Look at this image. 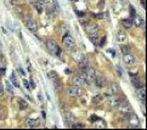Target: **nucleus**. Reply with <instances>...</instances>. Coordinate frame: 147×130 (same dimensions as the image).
<instances>
[{"label":"nucleus","mask_w":147,"mask_h":130,"mask_svg":"<svg viewBox=\"0 0 147 130\" xmlns=\"http://www.w3.org/2000/svg\"><path fill=\"white\" fill-rule=\"evenodd\" d=\"M63 45L64 47H66L67 50H72L74 47V44H75V41H74V38L70 35V34H66L63 37Z\"/></svg>","instance_id":"1"},{"label":"nucleus","mask_w":147,"mask_h":130,"mask_svg":"<svg viewBox=\"0 0 147 130\" xmlns=\"http://www.w3.org/2000/svg\"><path fill=\"white\" fill-rule=\"evenodd\" d=\"M85 29H86V33L89 35H96L99 33V26H97L95 22H89V23L85 26Z\"/></svg>","instance_id":"2"},{"label":"nucleus","mask_w":147,"mask_h":130,"mask_svg":"<svg viewBox=\"0 0 147 130\" xmlns=\"http://www.w3.org/2000/svg\"><path fill=\"white\" fill-rule=\"evenodd\" d=\"M95 78H96V71L94 69V68H88L86 72H85V80H86V83H92L95 82Z\"/></svg>","instance_id":"3"},{"label":"nucleus","mask_w":147,"mask_h":130,"mask_svg":"<svg viewBox=\"0 0 147 130\" xmlns=\"http://www.w3.org/2000/svg\"><path fill=\"white\" fill-rule=\"evenodd\" d=\"M67 95H68V96H72V97L80 96V95H81V89H80V86H77V85L70 86L67 89Z\"/></svg>","instance_id":"4"},{"label":"nucleus","mask_w":147,"mask_h":130,"mask_svg":"<svg viewBox=\"0 0 147 130\" xmlns=\"http://www.w3.org/2000/svg\"><path fill=\"white\" fill-rule=\"evenodd\" d=\"M119 111L120 113H133V108H131V105L127 101H124V102H120L119 106Z\"/></svg>","instance_id":"5"},{"label":"nucleus","mask_w":147,"mask_h":130,"mask_svg":"<svg viewBox=\"0 0 147 130\" xmlns=\"http://www.w3.org/2000/svg\"><path fill=\"white\" fill-rule=\"evenodd\" d=\"M123 61L124 63L128 64V66H134V64H136V57L131 55V53H125L123 57Z\"/></svg>","instance_id":"6"},{"label":"nucleus","mask_w":147,"mask_h":130,"mask_svg":"<svg viewBox=\"0 0 147 130\" xmlns=\"http://www.w3.org/2000/svg\"><path fill=\"white\" fill-rule=\"evenodd\" d=\"M85 83H86V80H85V73H80L79 75H75L73 78V84L77 85V86H81Z\"/></svg>","instance_id":"7"},{"label":"nucleus","mask_w":147,"mask_h":130,"mask_svg":"<svg viewBox=\"0 0 147 130\" xmlns=\"http://www.w3.org/2000/svg\"><path fill=\"white\" fill-rule=\"evenodd\" d=\"M120 102H122V99H119L118 96H114L113 94L111 96H108V104H110L111 107L116 108V107H118L120 105Z\"/></svg>","instance_id":"8"},{"label":"nucleus","mask_w":147,"mask_h":130,"mask_svg":"<svg viewBox=\"0 0 147 130\" xmlns=\"http://www.w3.org/2000/svg\"><path fill=\"white\" fill-rule=\"evenodd\" d=\"M26 27L28 28V29L30 30V32H33V33H35L38 30V26H37V22L34 20H32V18H27L26 20Z\"/></svg>","instance_id":"9"},{"label":"nucleus","mask_w":147,"mask_h":130,"mask_svg":"<svg viewBox=\"0 0 147 130\" xmlns=\"http://www.w3.org/2000/svg\"><path fill=\"white\" fill-rule=\"evenodd\" d=\"M117 41L120 44H124L128 41V34L125 33V30H118L117 32Z\"/></svg>","instance_id":"10"},{"label":"nucleus","mask_w":147,"mask_h":130,"mask_svg":"<svg viewBox=\"0 0 147 130\" xmlns=\"http://www.w3.org/2000/svg\"><path fill=\"white\" fill-rule=\"evenodd\" d=\"M136 94H137V99L144 104L145 102V100H146V89H145V86L142 85V86H140L139 89H137V91H136Z\"/></svg>","instance_id":"11"},{"label":"nucleus","mask_w":147,"mask_h":130,"mask_svg":"<svg viewBox=\"0 0 147 130\" xmlns=\"http://www.w3.org/2000/svg\"><path fill=\"white\" fill-rule=\"evenodd\" d=\"M130 77H131V83H133V85L136 88V89H139L140 86H142V82H141V79L137 77V75L130 73Z\"/></svg>","instance_id":"12"},{"label":"nucleus","mask_w":147,"mask_h":130,"mask_svg":"<svg viewBox=\"0 0 147 130\" xmlns=\"http://www.w3.org/2000/svg\"><path fill=\"white\" fill-rule=\"evenodd\" d=\"M46 47H47V50L50 51V52H55V50H56V47H57V44L55 40L52 39H47L46 40Z\"/></svg>","instance_id":"13"},{"label":"nucleus","mask_w":147,"mask_h":130,"mask_svg":"<svg viewBox=\"0 0 147 130\" xmlns=\"http://www.w3.org/2000/svg\"><path fill=\"white\" fill-rule=\"evenodd\" d=\"M88 68H89V62H88L86 57H84L83 60L79 62V69H80V72H81V73H85Z\"/></svg>","instance_id":"14"},{"label":"nucleus","mask_w":147,"mask_h":130,"mask_svg":"<svg viewBox=\"0 0 147 130\" xmlns=\"http://www.w3.org/2000/svg\"><path fill=\"white\" fill-rule=\"evenodd\" d=\"M26 124H27V125H28L29 128H38V127H39V124H40V122H39V119L29 118V119H27Z\"/></svg>","instance_id":"15"},{"label":"nucleus","mask_w":147,"mask_h":130,"mask_svg":"<svg viewBox=\"0 0 147 130\" xmlns=\"http://www.w3.org/2000/svg\"><path fill=\"white\" fill-rule=\"evenodd\" d=\"M128 122H129V127L130 128H136L139 125V119H137V117L133 116V114L130 116V118H129Z\"/></svg>","instance_id":"16"},{"label":"nucleus","mask_w":147,"mask_h":130,"mask_svg":"<svg viewBox=\"0 0 147 130\" xmlns=\"http://www.w3.org/2000/svg\"><path fill=\"white\" fill-rule=\"evenodd\" d=\"M133 24H135L136 27H145V21L140 16H135V18L133 21Z\"/></svg>","instance_id":"17"},{"label":"nucleus","mask_w":147,"mask_h":130,"mask_svg":"<svg viewBox=\"0 0 147 130\" xmlns=\"http://www.w3.org/2000/svg\"><path fill=\"white\" fill-rule=\"evenodd\" d=\"M95 82H96V85L99 88H104L106 85V79L104 77H96L95 78Z\"/></svg>","instance_id":"18"},{"label":"nucleus","mask_w":147,"mask_h":130,"mask_svg":"<svg viewBox=\"0 0 147 130\" xmlns=\"http://www.w3.org/2000/svg\"><path fill=\"white\" fill-rule=\"evenodd\" d=\"M119 93V85H118L117 83H112L110 86V95H112V94H117Z\"/></svg>","instance_id":"19"},{"label":"nucleus","mask_w":147,"mask_h":130,"mask_svg":"<svg viewBox=\"0 0 147 130\" xmlns=\"http://www.w3.org/2000/svg\"><path fill=\"white\" fill-rule=\"evenodd\" d=\"M122 24L124 28H131L133 27V20L131 18H124L122 20Z\"/></svg>","instance_id":"20"},{"label":"nucleus","mask_w":147,"mask_h":130,"mask_svg":"<svg viewBox=\"0 0 147 130\" xmlns=\"http://www.w3.org/2000/svg\"><path fill=\"white\" fill-rule=\"evenodd\" d=\"M102 101H104V95L99 94V95H95V96H94V99H92V104L99 105V104H101Z\"/></svg>","instance_id":"21"},{"label":"nucleus","mask_w":147,"mask_h":130,"mask_svg":"<svg viewBox=\"0 0 147 130\" xmlns=\"http://www.w3.org/2000/svg\"><path fill=\"white\" fill-rule=\"evenodd\" d=\"M72 56H73V58H74L75 61H77L78 63H79L80 61H81V60L84 58V57H85V56L83 55V53H81V52H78V51H77V52H73V55H72Z\"/></svg>","instance_id":"22"},{"label":"nucleus","mask_w":147,"mask_h":130,"mask_svg":"<svg viewBox=\"0 0 147 130\" xmlns=\"http://www.w3.org/2000/svg\"><path fill=\"white\" fill-rule=\"evenodd\" d=\"M53 82V88H55V90H61L62 89V83H61V80L57 78V79H55V80H52Z\"/></svg>","instance_id":"23"},{"label":"nucleus","mask_w":147,"mask_h":130,"mask_svg":"<svg viewBox=\"0 0 147 130\" xmlns=\"http://www.w3.org/2000/svg\"><path fill=\"white\" fill-rule=\"evenodd\" d=\"M18 105H20L21 110H27V108H28V104H27L23 99H20V100H18Z\"/></svg>","instance_id":"24"},{"label":"nucleus","mask_w":147,"mask_h":130,"mask_svg":"<svg viewBox=\"0 0 147 130\" xmlns=\"http://www.w3.org/2000/svg\"><path fill=\"white\" fill-rule=\"evenodd\" d=\"M120 50H122V52L125 55V53H130V50L131 47L129 46V45H122V47H120Z\"/></svg>","instance_id":"25"},{"label":"nucleus","mask_w":147,"mask_h":130,"mask_svg":"<svg viewBox=\"0 0 147 130\" xmlns=\"http://www.w3.org/2000/svg\"><path fill=\"white\" fill-rule=\"evenodd\" d=\"M47 77L50 78L51 80H55V79H57V78H58V75H57V73H56V72H53V71H51V72H49V73H47Z\"/></svg>","instance_id":"26"},{"label":"nucleus","mask_w":147,"mask_h":130,"mask_svg":"<svg viewBox=\"0 0 147 130\" xmlns=\"http://www.w3.org/2000/svg\"><path fill=\"white\" fill-rule=\"evenodd\" d=\"M90 40H91V43H92V44L99 45V38H97L96 35H90Z\"/></svg>","instance_id":"27"},{"label":"nucleus","mask_w":147,"mask_h":130,"mask_svg":"<svg viewBox=\"0 0 147 130\" xmlns=\"http://www.w3.org/2000/svg\"><path fill=\"white\" fill-rule=\"evenodd\" d=\"M130 116H131V113H122L120 114V118H122V120H129Z\"/></svg>","instance_id":"28"},{"label":"nucleus","mask_w":147,"mask_h":130,"mask_svg":"<svg viewBox=\"0 0 147 130\" xmlns=\"http://www.w3.org/2000/svg\"><path fill=\"white\" fill-rule=\"evenodd\" d=\"M11 82H12V84L15 85L16 88L20 86V84H18V82L16 80V75H15V73H12V78H11Z\"/></svg>","instance_id":"29"},{"label":"nucleus","mask_w":147,"mask_h":130,"mask_svg":"<svg viewBox=\"0 0 147 130\" xmlns=\"http://www.w3.org/2000/svg\"><path fill=\"white\" fill-rule=\"evenodd\" d=\"M34 6H35V9H37V11L39 13L43 12V6H41V4H38V3H34Z\"/></svg>","instance_id":"30"},{"label":"nucleus","mask_w":147,"mask_h":130,"mask_svg":"<svg viewBox=\"0 0 147 130\" xmlns=\"http://www.w3.org/2000/svg\"><path fill=\"white\" fill-rule=\"evenodd\" d=\"M6 88H7V91H9V93H10V94H13V89H12V85H11V84L9 83V82H7V83H6Z\"/></svg>","instance_id":"31"},{"label":"nucleus","mask_w":147,"mask_h":130,"mask_svg":"<svg viewBox=\"0 0 147 130\" xmlns=\"http://www.w3.org/2000/svg\"><path fill=\"white\" fill-rule=\"evenodd\" d=\"M72 127H73V128H85V125H84V124H81V123H77V122H75V123L72 124Z\"/></svg>","instance_id":"32"},{"label":"nucleus","mask_w":147,"mask_h":130,"mask_svg":"<svg viewBox=\"0 0 147 130\" xmlns=\"http://www.w3.org/2000/svg\"><path fill=\"white\" fill-rule=\"evenodd\" d=\"M53 53H55V55H57V56H60L61 53H62V50H61V47L57 46V47H56V50H55V52H53Z\"/></svg>","instance_id":"33"},{"label":"nucleus","mask_w":147,"mask_h":130,"mask_svg":"<svg viewBox=\"0 0 147 130\" xmlns=\"http://www.w3.org/2000/svg\"><path fill=\"white\" fill-rule=\"evenodd\" d=\"M99 119H100V118L97 117V116H95V114H92V116L90 117V120H91V122H97Z\"/></svg>","instance_id":"34"},{"label":"nucleus","mask_w":147,"mask_h":130,"mask_svg":"<svg viewBox=\"0 0 147 130\" xmlns=\"http://www.w3.org/2000/svg\"><path fill=\"white\" fill-rule=\"evenodd\" d=\"M10 3L12 4V5H18V4L21 3V0H10Z\"/></svg>","instance_id":"35"},{"label":"nucleus","mask_w":147,"mask_h":130,"mask_svg":"<svg viewBox=\"0 0 147 130\" xmlns=\"http://www.w3.org/2000/svg\"><path fill=\"white\" fill-rule=\"evenodd\" d=\"M104 5H105V0H100V3H99V5H97V6L100 7V9H102V7H104Z\"/></svg>","instance_id":"36"},{"label":"nucleus","mask_w":147,"mask_h":130,"mask_svg":"<svg viewBox=\"0 0 147 130\" xmlns=\"http://www.w3.org/2000/svg\"><path fill=\"white\" fill-rule=\"evenodd\" d=\"M23 84H24V86H26V89H28V90H29V84H28V82H27L26 79L23 80Z\"/></svg>","instance_id":"37"},{"label":"nucleus","mask_w":147,"mask_h":130,"mask_svg":"<svg viewBox=\"0 0 147 130\" xmlns=\"http://www.w3.org/2000/svg\"><path fill=\"white\" fill-rule=\"evenodd\" d=\"M145 1H146V0H140V3H141V6L144 7V9H145V7H146V3H145Z\"/></svg>","instance_id":"38"},{"label":"nucleus","mask_w":147,"mask_h":130,"mask_svg":"<svg viewBox=\"0 0 147 130\" xmlns=\"http://www.w3.org/2000/svg\"><path fill=\"white\" fill-rule=\"evenodd\" d=\"M96 17H97V18H104V13H102V12L97 13V15H96Z\"/></svg>","instance_id":"39"},{"label":"nucleus","mask_w":147,"mask_h":130,"mask_svg":"<svg viewBox=\"0 0 147 130\" xmlns=\"http://www.w3.org/2000/svg\"><path fill=\"white\" fill-rule=\"evenodd\" d=\"M3 95H4V88L0 85V97L3 96Z\"/></svg>","instance_id":"40"},{"label":"nucleus","mask_w":147,"mask_h":130,"mask_svg":"<svg viewBox=\"0 0 147 130\" xmlns=\"http://www.w3.org/2000/svg\"><path fill=\"white\" fill-rule=\"evenodd\" d=\"M4 73H5V68L3 67V68H0V75H3Z\"/></svg>","instance_id":"41"},{"label":"nucleus","mask_w":147,"mask_h":130,"mask_svg":"<svg viewBox=\"0 0 147 130\" xmlns=\"http://www.w3.org/2000/svg\"><path fill=\"white\" fill-rule=\"evenodd\" d=\"M30 86H32V89H34V88H35V84L33 83V80L30 79Z\"/></svg>","instance_id":"42"},{"label":"nucleus","mask_w":147,"mask_h":130,"mask_svg":"<svg viewBox=\"0 0 147 130\" xmlns=\"http://www.w3.org/2000/svg\"><path fill=\"white\" fill-rule=\"evenodd\" d=\"M35 3H38V4H44V3H45V0H37Z\"/></svg>","instance_id":"43"},{"label":"nucleus","mask_w":147,"mask_h":130,"mask_svg":"<svg viewBox=\"0 0 147 130\" xmlns=\"http://www.w3.org/2000/svg\"><path fill=\"white\" fill-rule=\"evenodd\" d=\"M18 72H20V73L22 74V75H24V72H23V71H22V68H20V69H18Z\"/></svg>","instance_id":"44"},{"label":"nucleus","mask_w":147,"mask_h":130,"mask_svg":"<svg viewBox=\"0 0 147 130\" xmlns=\"http://www.w3.org/2000/svg\"><path fill=\"white\" fill-rule=\"evenodd\" d=\"M105 40H106V37H105V38H102V41H101V45H104V44H105Z\"/></svg>","instance_id":"45"},{"label":"nucleus","mask_w":147,"mask_h":130,"mask_svg":"<svg viewBox=\"0 0 147 130\" xmlns=\"http://www.w3.org/2000/svg\"><path fill=\"white\" fill-rule=\"evenodd\" d=\"M64 72H66V74H69V73H70V69H69V68H67Z\"/></svg>","instance_id":"46"},{"label":"nucleus","mask_w":147,"mask_h":130,"mask_svg":"<svg viewBox=\"0 0 147 130\" xmlns=\"http://www.w3.org/2000/svg\"><path fill=\"white\" fill-rule=\"evenodd\" d=\"M1 119H3V118H1V116H0V120H1Z\"/></svg>","instance_id":"47"},{"label":"nucleus","mask_w":147,"mask_h":130,"mask_svg":"<svg viewBox=\"0 0 147 130\" xmlns=\"http://www.w3.org/2000/svg\"><path fill=\"white\" fill-rule=\"evenodd\" d=\"M0 111H1V105H0Z\"/></svg>","instance_id":"48"}]
</instances>
